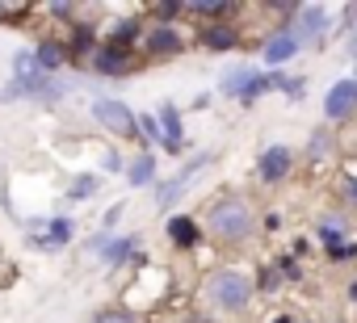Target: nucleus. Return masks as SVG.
<instances>
[{
    "instance_id": "f257e3e1",
    "label": "nucleus",
    "mask_w": 357,
    "mask_h": 323,
    "mask_svg": "<svg viewBox=\"0 0 357 323\" xmlns=\"http://www.w3.org/2000/svg\"><path fill=\"white\" fill-rule=\"evenodd\" d=\"M202 302L211 310H219V315H244L252 306V281L244 273H236V269H219V273L206 277Z\"/></svg>"
},
{
    "instance_id": "f03ea898",
    "label": "nucleus",
    "mask_w": 357,
    "mask_h": 323,
    "mask_svg": "<svg viewBox=\"0 0 357 323\" xmlns=\"http://www.w3.org/2000/svg\"><path fill=\"white\" fill-rule=\"evenodd\" d=\"M206 231L215 235V239H223V244H240V239H248L252 235V210H248V202L244 198H215L211 202V210H206Z\"/></svg>"
},
{
    "instance_id": "7ed1b4c3",
    "label": "nucleus",
    "mask_w": 357,
    "mask_h": 323,
    "mask_svg": "<svg viewBox=\"0 0 357 323\" xmlns=\"http://www.w3.org/2000/svg\"><path fill=\"white\" fill-rule=\"evenodd\" d=\"M26 231V244L38 248V252H63L72 239H76V223L68 214H51V219H22Z\"/></svg>"
},
{
    "instance_id": "20e7f679",
    "label": "nucleus",
    "mask_w": 357,
    "mask_h": 323,
    "mask_svg": "<svg viewBox=\"0 0 357 323\" xmlns=\"http://www.w3.org/2000/svg\"><path fill=\"white\" fill-rule=\"evenodd\" d=\"M89 113H93V118H97V126H101V130H109L114 139H135V134H139V126H135V109H130V105H122L118 97H93Z\"/></svg>"
},
{
    "instance_id": "39448f33",
    "label": "nucleus",
    "mask_w": 357,
    "mask_h": 323,
    "mask_svg": "<svg viewBox=\"0 0 357 323\" xmlns=\"http://www.w3.org/2000/svg\"><path fill=\"white\" fill-rule=\"evenodd\" d=\"M97 47H101V26L84 22V17H80L76 26H68V38H63V51H68V68L84 72Z\"/></svg>"
},
{
    "instance_id": "423d86ee",
    "label": "nucleus",
    "mask_w": 357,
    "mask_h": 323,
    "mask_svg": "<svg viewBox=\"0 0 357 323\" xmlns=\"http://www.w3.org/2000/svg\"><path fill=\"white\" fill-rule=\"evenodd\" d=\"M139 63H135V51H122V47H109V42H101L97 51H93V59H89V72L93 76H101V80H122V76H130Z\"/></svg>"
},
{
    "instance_id": "0eeeda50",
    "label": "nucleus",
    "mask_w": 357,
    "mask_h": 323,
    "mask_svg": "<svg viewBox=\"0 0 357 323\" xmlns=\"http://www.w3.org/2000/svg\"><path fill=\"white\" fill-rule=\"evenodd\" d=\"M211 159H215V155H211V151H202V155H198V159H190V164H185L181 173H176L172 181H160V185H155V206H160V210L176 206V202H181V194H185V185H190V181L206 168V164H211Z\"/></svg>"
},
{
    "instance_id": "6e6552de",
    "label": "nucleus",
    "mask_w": 357,
    "mask_h": 323,
    "mask_svg": "<svg viewBox=\"0 0 357 323\" xmlns=\"http://www.w3.org/2000/svg\"><path fill=\"white\" fill-rule=\"evenodd\" d=\"M143 55L147 59H168V55H181L185 51V38H181V30H176V26H147L143 30Z\"/></svg>"
},
{
    "instance_id": "1a4fd4ad",
    "label": "nucleus",
    "mask_w": 357,
    "mask_h": 323,
    "mask_svg": "<svg viewBox=\"0 0 357 323\" xmlns=\"http://www.w3.org/2000/svg\"><path fill=\"white\" fill-rule=\"evenodd\" d=\"M30 51H34V68H38V76H63V72H68V51H63V38L43 34Z\"/></svg>"
},
{
    "instance_id": "9d476101",
    "label": "nucleus",
    "mask_w": 357,
    "mask_h": 323,
    "mask_svg": "<svg viewBox=\"0 0 357 323\" xmlns=\"http://www.w3.org/2000/svg\"><path fill=\"white\" fill-rule=\"evenodd\" d=\"M290 168H294V151H290V147H265V151H261V159H257V177H261V181H269V185L286 181V177H290Z\"/></svg>"
},
{
    "instance_id": "9b49d317",
    "label": "nucleus",
    "mask_w": 357,
    "mask_h": 323,
    "mask_svg": "<svg viewBox=\"0 0 357 323\" xmlns=\"http://www.w3.org/2000/svg\"><path fill=\"white\" fill-rule=\"evenodd\" d=\"M155 122H160V139H164L160 147L176 155V151L185 147V126H181V109H176L172 101H164V105H160V113H155Z\"/></svg>"
},
{
    "instance_id": "f8f14e48",
    "label": "nucleus",
    "mask_w": 357,
    "mask_h": 323,
    "mask_svg": "<svg viewBox=\"0 0 357 323\" xmlns=\"http://www.w3.org/2000/svg\"><path fill=\"white\" fill-rule=\"evenodd\" d=\"M353 109H357V80L332 84V88H328V101H324V113H328L332 122H344Z\"/></svg>"
},
{
    "instance_id": "ddd939ff",
    "label": "nucleus",
    "mask_w": 357,
    "mask_h": 323,
    "mask_svg": "<svg viewBox=\"0 0 357 323\" xmlns=\"http://www.w3.org/2000/svg\"><path fill=\"white\" fill-rule=\"evenodd\" d=\"M324 30H328V9H319V5H298V26H290V34L298 38V47H303V42H315Z\"/></svg>"
},
{
    "instance_id": "4468645a",
    "label": "nucleus",
    "mask_w": 357,
    "mask_h": 323,
    "mask_svg": "<svg viewBox=\"0 0 357 323\" xmlns=\"http://www.w3.org/2000/svg\"><path fill=\"white\" fill-rule=\"evenodd\" d=\"M164 231H168V244H172V248H181V252H190V248L202 244V227H198L190 214H172Z\"/></svg>"
},
{
    "instance_id": "2eb2a0df",
    "label": "nucleus",
    "mask_w": 357,
    "mask_h": 323,
    "mask_svg": "<svg viewBox=\"0 0 357 323\" xmlns=\"http://www.w3.org/2000/svg\"><path fill=\"white\" fill-rule=\"evenodd\" d=\"M143 30H147V26H143L139 17H118V22L105 30V38H101V42H109V47H122V51H135V47L143 42Z\"/></svg>"
},
{
    "instance_id": "dca6fc26",
    "label": "nucleus",
    "mask_w": 357,
    "mask_h": 323,
    "mask_svg": "<svg viewBox=\"0 0 357 323\" xmlns=\"http://www.w3.org/2000/svg\"><path fill=\"white\" fill-rule=\"evenodd\" d=\"M198 42L206 51H236L240 47V30L227 26V22H211V26H198Z\"/></svg>"
},
{
    "instance_id": "f3484780",
    "label": "nucleus",
    "mask_w": 357,
    "mask_h": 323,
    "mask_svg": "<svg viewBox=\"0 0 357 323\" xmlns=\"http://www.w3.org/2000/svg\"><path fill=\"white\" fill-rule=\"evenodd\" d=\"M135 252H139V235H122V239H105V248L97 252L101 256V265H109V269H118V265H130L135 260Z\"/></svg>"
},
{
    "instance_id": "a211bd4d",
    "label": "nucleus",
    "mask_w": 357,
    "mask_h": 323,
    "mask_svg": "<svg viewBox=\"0 0 357 323\" xmlns=\"http://www.w3.org/2000/svg\"><path fill=\"white\" fill-rule=\"evenodd\" d=\"M294 51H298V38H294L290 30H273V38L265 42V63H273V68H278V63H286Z\"/></svg>"
},
{
    "instance_id": "6ab92c4d",
    "label": "nucleus",
    "mask_w": 357,
    "mask_h": 323,
    "mask_svg": "<svg viewBox=\"0 0 357 323\" xmlns=\"http://www.w3.org/2000/svg\"><path fill=\"white\" fill-rule=\"evenodd\" d=\"M185 13H194V17H202V22L211 26V22H227V17H236L240 5H227V0H202V5H185Z\"/></svg>"
},
{
    "instance_id": "aec40b11",
    "label": "nucleus",
    "mask_w": 357,
    "mask_h": 323,
    "mask_svg": "<svg viewBox=\"0 0 357 323\" xmlns=\"http://www.w3.org/2000/svg\"><path fill=\"white\" fill-rule=\"evenodd\" d=\"M126 181H130L135 189H143V185H155V155H151V151L135 155L130 164H126Z\"/></svg>"
},
{
    "instance_id": "412c9836",
    "label": "nucleus",
    "mask_w": 357,
    "mask_h": 323,
    "mask_svg": "<svg viewBox=\"0 0 357 323\" xmlns=\"http://www.w3.org/2000/svg\"><path fill=\"white\" fill-rule=\"evenodd\" d=\"M97 185H101V181H97L93 173H76V177L68 181V194H63V198H68V202H89V198L97 194Z\"/></svg>"
},
{
    "instance_id": "4be33fe9",
    "label": "nucleus",
    "mask_w": 357,
    "mask_h": 323,
    "mask_svg": "<svg viewBox=\"0 0 357 323\" xmlns=\"http://www.w3.org/2000/svg\"><path fill=\"white\" fill-rule=\"evenodd\" d=\"M319 239L328 244V252H336V248H344V219H319Z\"/></svg>"
},
{
    "instance_id": "5701e85b",
    "label": "nucleus",
    "mask_w": 357,
    "mask_h": 323,
    "mask_svg": "<svg viewBox=\"0 0 357 323\" xmlns=\"http://www.w3.org/2000/svg\"><path fill=\"white\" fill-rule=\"evenodd\" d=\"M135 126H139V134H135V139H139L143 147L164 143V139H160V122H155V113H135Z\"/></svg>"
},
{
    "instance_id": "b1692460",
    "label": "nucleus",
    "mask_w": 357,
    "mask_h": 323,
    "mask_svg": "<svg viewBox=\"0 0 357 323\" xmlns=\"http://www.w3.org/2000/svg\"><path fill=\"white\" fill-rule=\"evenodd\" d=\"M43 13L51 17V22H63V26H76L80 22V5H63V0H51V5H43Z\"/></svg>"
},
{
    "instance_id": "393cba45",
    "label": "nucleus",
    "mask_w": 357,
    "mask_h": 323,
    "mask_svg": "<svg viewBox=\"0 0 357 323\" xmlns=\"http://www.w3.org/2000/svg\"><path fill=\"white\" fill-rule=\"evenodd\" d=\"M252 76H257L252 68H231V72H223V93H227V97H240Z\"/></svg>"
},
{
    "instance_id": "a878e982",
    "label": "nucleus",
    "mask_w": 357,
    "mask_h": 323,
    "mask_svg": "<svg viewBox=\"0 0 357 323\" xmlns=\"http://www.w3.org/2000/svg\"><path fill=\"white\" fill-rule=\"evenodd\" d=\"M89 323H143V319H139L130 306H101Z\"/></svg>"
},
{
    "instance_id": "bb28decb",
    "label": "nucleus",
    "mask_w": 357,
    "mask_h": 323,
    "mask_svg": "<svg viewBox=\"0 0 357 323\" xmlns=\"http://www.w3.org/2000/svg\"><path fill=\"white\" fill-rule=\"evenodd\" d=\"M34 76H38V68H34V51L22 47V51L13 55V80H34Z\"/></svg>"
},
{
    "instance_id": "cd10ccee",
    "label": "nucleus",
    "mask_w": 357,
    "mask_h": 323,
    "mask_svg": "<svg viewBox=\"0 0 357 323\" xmlns=\"http://www.w3.org/2000/svg\"><path fill=\"white\" fill-rule=\"evenodd\" d=\"M176 13H185V5L181 0H160V5H151V17H155V26H172V17Z\"/></svg>"
},
{
    "instance_id": "c85d7f7f",
    "label": "nucleus",
    "mask_w": 357,
    "mask_h": 323,
    "mask_svg": "<svg viewBox=\"0 0 357 323\" xmlns=\"http://www.w3.org/2000/svg\"><path fill=\"white\" fill-rule=\"evenodd\" d=\"M101 168H105V173H126V159H122L118 151H105V155H101Z\"/></svg>"
},
{
    "instance_id": "c756f323",
    "label": "nucleus",
    "mask_w": 357,
    "mask_h": 323,
    "mask_svg": "<svg viewBox=\"0 0 357 323\" xmlns=\"http://www.w3.org/2000/svg\"><path fill=\"white\" fill-rule=\"evenodd\" d=\"M122 210H126V206H122V202H118V206H109V210H105V219H101V231H105V235H109V231H114V227H118V219H122Z\"/></svg>"
},
{
    "instance_id": "7c9ffc66",
    "label": "nucleus",
    "mask_w": 357,
    "mask_h": 323,
    "mask_svg": "<svg viewBox=\"0 0 357 323\" xmlns=\"http://www.w3.org/2000/svg\"><path fill=\"white\" fill-rule=\"evenodd\" d=\"M278 277H282V273L265 265V269H261V290H273V285H278Z\"/></svg>"
},
{
    "instance_id": "2f4dec72",
    "label": "nucleus",
    "mask_w": 357,
    "mask_h": 323,
    "mask_svg": "<svg viewBox=\"0 0 357 323\" xmlns=\"http://www.w3.org/2000/svg\"><path fill=\"white\" fill-rule=\"evenodd\" d=\"M324 151H328V134H315L311 139V155H324Z\"/></svg>"
},
{
    "instance_id": "473e14b6",
    "label": "nucleus",
    "mask_w": 357,
    "mask_h": 323,
    "mask_svg": "<svg viewBox=\"0 0 357 323\" xmlns=\"http://www.w3.org/2000/svg\"><path fill=\"white\" fill-rule=\"evenodd\" d=\"M344 189H349V202H353V206H357V181H349V185H344Z\"/></svg>"
},
{
    "instance_id": "72a5a7b5",
    "label": "nucleus",
    "mask_w": 357,
    "mask_h": 323,
    "mask_svg": "<svg viewBox=\"0 0 357 323\" xmlns=\"http://www.w3.org/2000/svg\"><path fill=\"white\" fill-rule=\"evenodd\" d=\"M349 298H353V302H357V281H353V285H349Z\"/></svg>"
},
{
    "instance_id": "f704fd0d",
    "label": "nucleus",
    "mask_w": 357,
    "mask_h": 323,
    "mask_svg": "<svg viewBox=\"0 0 357 323\" xmlns=\"http://www.w3.org/2000/svg\"><path fill=\"white\" fill-rule=\"evenodd\" d=\"M273 323H286V319H273Z\"/></svg>"
}]
</instances>
